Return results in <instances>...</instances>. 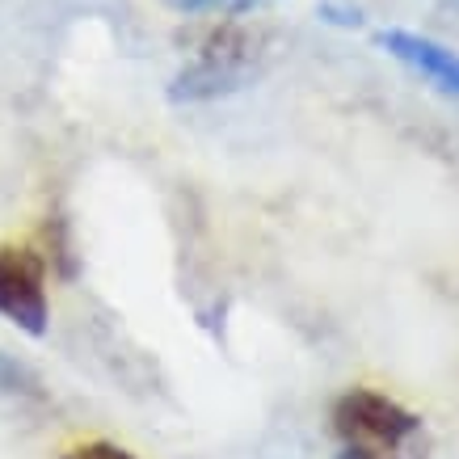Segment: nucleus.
<instances>
[{
	"label": "nucleus",
	"instance_id": "obj_7",
	"mask_svg": "<svg viewBox=\"0 0 459 459\" xmlns=\"http://www.w3.org/2000/svg\"><path fill=\"white\" fill-rule=\"evenodd\" d=\"M320 17H325V22H333V26H359L362 22L359 9H342V4H333V0H325V4H320Z\"/></svg>",
	"mask_w": 459,
	"mask_h": 459
},
{
	"label": "nucleus",
	"instance_id": "obj_4",
	"mask_svg": "<svg viewBox=\"0 0 459 459\" xmlns=\"http://www.w3.org/2000/svg\"><path fill=\"white\" fill-rule=\"evenodd\" d=\"M376 42L396 64H404V68L413 72V76H421L430 89H438L443 98L459 101V51L443 47L438 39H426L418 30H396V26L379 30Z\"/></svg>",
	"mask_w": 459,
	"mask_h": 459
},
{
	"label": "nucleus",
	"instance_id": "obj_2",
	"mask_svg": "<svg viewBox=\"0 0 459 459\" xmlns=\"http://www.w3.org/2000/svg\"><path fill=\"white\" fill-rule=\"evenodd\" d=\"M253 68V39L240 26H223L211 30V39L203 42L195 64L173 76L169 84V98L173 101H211L220 93H232L249 81Z\"/></svg>",
	"mask_w": 459,
	"mask_h": 459
},
{
	"label": "nucleus",
	"instance_id": "obj_5",
	"mask_svg": "<svg viewBox=\"0 0 459 459\" xmlns=\"http://www.w3.org/2000/svg\"><path fill=\"white\" fill-rule=\"evenodd\" d=\"M178 13H245L253 4H265V0H169Z\"/></svg>",
	"mask_w": 459,
	"mask_h": 459
},
{
	"label": "nucleus",
	"instance_id": "obj_6",
	"mask_svg": "<svg viewBox=\"0 0 459 459\" xmlns=\"http://www.w3.org/2000/svg\"><path fill=\"white\" fill-rule=\"evenodd\" d=\"M64 459H135L131 455V451H126V446H114V443H81V446H72L68 455Z\"/></svg>",
	"mask_w": 459,
	"mask_h": 459
},
{
	"label": "nucleus",
	"instance_id": "obj_3",
	"mask_svg": "<svg viewBox=\"0 0 459 459\" xmlns=\"http://www.w3.org/2000/svg\"><path fill=\"white\" fill-rule=\"evenodd\" d=\"M0 316L22 333L42 337L51 304H47V262L34 249H0Z\"/></svg>",
	"mask_w": 459,
	"mask_h": 459
},
{
	"label": "nucleus",
	"instance_id": "obj_1",
	"mask_svg": "<svg viewBox=\"0 0 459 459\" xmlns=\"http://www.w3.org/2000/svg\"><path fill=\"white\" fill-rule=\"evenodd\" d=\"M337 459H426L430 438L426 421L384 392L350 388L333 401Z\"/></svg>",
	"mask_w": 459,
	"mask_h": 459
}]
</instances>
